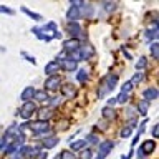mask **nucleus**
I'll list each match as a JSON object with an SVG mask.
<instances>
[{
  "label": "nucleus",
  "mask_w": 159,
  "mask_h": 159,
  "mask_svg": "<svg viewBox=\"0 0 159 159\" xmlns=\"http://www.w3.org/2000/svg\"><path fill=\"white\" fill-rule=\"evenodd\" d=\"M143 78H144V73H143V71H138V73L131 78V81H133V84H134V83H139Z\"/></svg>",
  "instance_id": "e433bc0d"
},
{
  "label": "nucleus",
  "mask_w": 159,
  "mask_h": 159,
  "mask_svg": "<svg viewBox=\"0 0 159 159\" xmlns=\"http://www.w3.org/2000/svg\"><path fill=\"white\" fill-rule=\"evenodd\" d=\"M37 109V104H35L33 101H25L23 103V106L18 109V114L22 116V119H30V116L33 114V111Z\"/></svg>",
  "instance_id": "f03ea898"
},
{
  "label": "nucleus",
  "mask_w": 159,
  "mask_h": 159,
  "mask_svg": "<svg viewBox=\"0 0 159 159\" xmlns=\"http://www.w3.org/2000/svg\"><path fill=\"white\" fill-rule=\"evenodd\" d=\"M12 159H22V154H20L18 151L13 152V154H12Z\"/></svg>",
  "instance_id": "c03bdc74"
},
{
  "label": "nucleus",
  "mask_w": 159,
  "mask_h": 159,
  "mask_svg": "<svg viewBox=\"0 0 159 159\" xmlns=\"http://www.w3.org/2000/svg\"><path fill=\"white\" fill-rule=\"evenodd\" d=\"M53 159H60V154H58V156H55V157H53Z\"/></svg>",
  "instance_id": "de8ad7c7"
},
{
  "label": "nucleus",
  "mask_w": 159,
  "mask_h": 159,
  "mask_svg": "<svg viewBox=\"0 0 159 159\" xmlns=\"http://www.w3.org/2000/svg\"><path fill=\"white\" fill-rule=\"evenodd\" d=\"M80 53H81V57H83V60H88L89 57H91V55L94 53V48L91 47V45H89L88 42L86 43H83L81 47H80Z\"/></svg>",
  "instance_id": "f8f14e48"
},
{
  "label": "nucleus",
  "mask_w": 159,
  "mask_h": 159,
  "mask_svg": "<svg viewBox=\"0 0 159 159\" xmlns=\"http://www.w3.org/2000/svg\"><path fill=\"white\" fill-rule=\"evenodd\" d=\"M148 109H149V103L148 101H139L138 103V111H139V114H143V116H146L148 114Z\"/></svg>",
  "instance_id": "b1692460"
},
{
  "label": "nucleus",
  "mask_w": 159,
  "mask_h": 159,
  "mask_svg": "<svg viewBox=\"0 0 159 159\" xmlns=\"http://www.w3.org/2000/svg\"><path fill=\"white\" fill-rule=\"evenodd\" d=\"M76 65H78L76 61H73V60H70V58L66 57V58L61 61V68L66 70V71H75V70H76Z\"/></svg>",
  "instance_id": "5701e85b"
},
{
  "label": "nucleus",
  "mask_w": 159,
  "mask_h": 159,
  "mask_svg": "<svg viewBox=\"0 0 159 159\" xmlns=\"http://www.w3.org/2000/svg\"><path fill=\"white\" fill-rule=\"evenodd\" d=\"M84 141H86V143H91V144H98V143H99L96 134H88V138L84 139Z\"/></svg>",
  "instance_id": "4c0bfd02"
},
{
  "label": "nucleus",
  "mask_w": 159,
  "mask_h": 159,
  "mask_svg": "<svg viewBox=\"0 0 159 159\" xmlns=\"http://www.w3.org/2000/svg\"><path fill=\"white\" fill-rule=\"evenodd\" d=\"M128 98H129V94H124V93H121V94H118V96L114 98V99H116V103H119V104H124V103L128 101Z\"/></svg>",
  "instance_id": "473e14b6"
},
{
  "label": "nucleus",
  "mask_w": 159,
  "mask_h": 159,
  "mask_svg": "<svg viewBox=\"0 0 159 159\" xmlns=\"http://www.w3.org/2000/svg\"><path fill=\"white\" fill-rule=\"evenodd\" d=\"M86 141L84 139H78V141H73L71 144H70V151H83V149H86Z\"/></svg>",
  "instance_id": "a211bd4d"
},
{
  "label": "nucleus",
  "mask_w": 159,
  "mask_h": 159,
  "mask_svg": "<svg viewBox=\"0 0 159 159\" xmlns=\"http://www.w3.org/2000/svg\"><path fill=\"white\" fill-rule=\"evenodd\" d=\"M32 32L37 35L38 40H43V42H52L53 38H60L61 35H60L57 30H52V28H47V27H33Z\"/></svg>",
  "instance_id": "f257e3e1"
},
{
  "label": "nucleus",
  "mask_w": 159,
  "mask_h": 159,
  "mask_svg": "<svg viewBox=\"0 0 159 159\" xmlns=\"http://www.w3.org/2000/svg\"><path fill=\"white\" fill-rule=\"evenodd\" d=\"M28 129H32L33 133H48L50 123L48 121H33L28 124Z\"/></svg>",
  "instance_id": "20e7f679"
},
{
  "label": "nucleus",
  "mask_w": 159,
  "mask_h": 159,
  "mask_svg": "<svg viewBox=\"0 0 159 159\" xmlns=\"http://www.w3.org/2000/svg\"><path fill=\"white\" fill-rule=\"evenodd\" d=\"M58 143H60V139L57 136H50V138H45L43 141H42V146L47 148V149H52V148L57 146Z\"/></svg>",
  "instance_id": "aec40b11"
},
{
  "label": "nucleus",
  "mask_w": 159,
  "mask_h": 159,
  "mask_svg": "<svg viewBox=\"0 0 159 159\" xmlns=\"http://www.w3.org/2000/svg\"><path fill=\"white\" fill-rule=\"evenodd\" d=\"M58 70H60L58 61H50L47 66H45V73H47L48 76H55V75L58 73Z\"/></svg>",
  "instance_id": "f3484780"
},
{
  "label": "nucleus",
  "mask_w": 159,
  "mask_h": 159,
  "mask_svg": "<svg viewBox=\"0 0 159 159\" xmlns=\"http://www.w3.org/2000/svg\"><path fill=\"white\" fill-rule=\"evenodd\" d=\"M20 10H22V12L27 15V17H30L32 20H35V22H42L43 20V17L40 13H37V12H33V10H30V8H27L25 7V5H22V7H20Z\"/></svg>",
  "instance_id": "dca6fc26"
},
{
  "label": "nucleus",
  "mask_w": 159,
  "mask_h": 159,
  "mask_svg": "<svg viewBox=\"0 0 159 159\" xmlns=\"http://www.w3.org/2000/svg\"><path fill=\"white\" fill-rule=\"evenodd\" d=\"M80 47H81V42L78 38H70V40H65L63 42V48L66 50V53L76 52V50H80Z\"/></svg>",
  "instance_id": "6e6552de"
},
{
  "label": "nucleus",
  "mask_w": 159,
  "mask_h": 159,
  "mask_svg": "<svg viewBox=\"0 0 159 159\" xmlns=\"http://www.w3.org/2000/svg\"><path fill=\"white\" fill-rule=\"evenodd\" d=\"M76 80H78V81L80 83H84V81H88V71H86V70H80V71L76 73Z\"/></svg>",
  "instance_id": "a878e982"
},
{
  "label": "nucleus",
  "mask_w": 159,
  "mask_h": 159,
  "mask_svg": "<svg viewBox=\"0 0 159 159\" xmlns=\"http://www.w3.org/2000/svg\"><path fill=\"white\" fill-rule=\"evenodd\" d=\"M151 55H152L154 58L159 57V43L157 42H152L151 43Z\"/></svg>",
  "instance_id": "c756f323"
},
{
  "label": "nucleus",
  "mask_w": 159,
  "mask_h": 159,
  "mask_svg": "<svg viewBox=\"0 0 159 159\" xmlns=\"http://www.w3.org/2000/svg\"><path fill=\"white\" fill-rule=\"evenodd\" d=\"M133 134V128H129V126H126V128H123L121 129V138L123 139H126V138H129Z\"/></svg>",
  "instance_id": "2f4dec72"
},
{
  "label": "nucleus",
  "mask_w": 159,
  "mask_h": 159,
  "mask_svg": "<svg viewBox=\"0 0 159 159\" xmlns=\"http://www.w3.org/2000/svg\"><path fill=\"white\" fill-rule=\"evenodd\" d=\"M121 50H123V53H124V57H126L128 60H131L133 57H131V53H128V50L126 48H124V47H121Z\"/></svg>",
  "instance_id": "79ce46f5"
},
{
  "label": "nucleus",
  "mask_w": 159,
  "mask_h": 159,
  "mask_svg": "<svg viewBox=\"0 0 159 159\" xmlns=\"http://www.w3.org/2000/svg\"><path fill=\"white\" fill-rule=\"evenodd\" d=\"M33 98L37 99L38 103H43V104H47L50 99H48V94L47 91H43V89H35V94H33Z\"/></svg>",
  "instance_id": "6ab92c4d"
},
{
  "label": "nucleus",
  "mask_w": 159,
  "mask_h": 159,
  "mask_svg": "<svg viewBox=\"0 0 159 159\" xmlns=\"http://www.w3.org/2000/svg\"><path fill=\"white\" fill-rule=\"evenodd\" d=\"M134 88V84H133V81L129 80V81H124L123 83V86H121V93H124V94H129V91Z\"/></svg>",
  "instance_id": "bb28decb"
},
{
  "label": "nucleus",
  "mask_w": 159,
  "mask_h": 159,
  "mask_svg": "<svg viewBox=\"0 0 159 159\" xmlns=\"http://www.w3.org/2000/svg\"><path fill=\"white\" fill-rule=\"evenodd\" d=\"M48 103H50V106H48V108H52V109H53L55 106H58V104L61 103V98H53V99H50Z\"/></svg>",
  "instance_id": "58836bf2"
},
{
  "label": "nucleus",
  "mask_w": 159,
  "mask_h": 159,
  "mask_svg": "<svg viewBox=\"0 0 159 159\" xmlns=\"http://www.w3.org/2000/svg\"><path fill=\"white\" fill-rule=\"evenodd\" d=\"M33 94H35V88H33V86H27V88L22 91V96H20V98H22L23 103H25V101H32Z\"/></svg>",
  "instance_id": "412c9836"
},
{
  "label": "nucleus",
  "mask_w": 159,
  "mask_h": 159,
  "mask_svg": "<svg viewBox=\"0 0 159 159\" xmlns=\"http://www.w3.org/2000/svg\"><path fill=\"white\" fill-rule=\"evenodd\" d=\"M114 103H116V99H114V98H111V99H108V106H109V108H111V106H113Z\"/></svg>",
  "instance_id": "a18cd8bd"
},
{
  "label": "nucleus",
  "mask_w": 159,
  "mask_h": 159,
  "mask_svg": "<svg viewBox=\"0 0 159 159\" xmlns=\"http://www.w3.org/2000/svg\"><path fill=\"white\" fill-rule=\"evenodd\" d=\"M60 86H61V78L57 76V75H55V76H50L47 81H45V89H47V91H57Z\"/></svg>",
  "instance_id": "0eeeda50"
},
{
  "label": "nucleus",
  "mask_w": 159,
  "mask_h": 159,
  "mask_svg": "<svg viewBox=\"0 0 159 159\" xmlns=\"http://www.w3.org/2000/svg\"><path fill=\"white\" fill-rule=\"evenodd\" d=\"M20 53H22V58H23V60H27V61H30L32 65H35V63H37V60H35V58L32 57V55H28L27 52H20Z\"/></svg>",
  "instance_id": "f704fd0d"
},
{
  "label": "nucleus",
  "mask_w": 159,
  "mask_h": 159,
  "mask_svg": "<svg viewBox=\"0 0 159 159\" xmlns=\"http://www.w3.org/2000/svg\"><path fill=\"white\" fill-rule=\"evenodd\" d=\"M146 66H148V58L146 57H139V60L136 61V70L141 71V70H144Z\"/></svg>",
  "instance_id": "393cba45"
},
{
  "label": "nucleus",
  "mask_w": 159,
  "mask_h": 159,
  "mask_svg": "<svg viewBox=\"0 0 159 159\" xmlns=\"http://www.w3.org/2000/svg\"><path fill=\"white\" fill-rule=\"evenodd\" d=\"M96 128H99V129H106V128H108V123L103 119V121H99V123L96 124Z\"/></svg>",
  "instance_id": "a19ab883"
},
{
  "label": "nucleus",
  "mask_w": 159,
  "mask_h": 159,
  "mask_svg": "<svg viewBox=\"0 0 159 159\" xmlns=\"http://www.w3.org/2000/svg\"><path fill=\"white\" fill-rule=\"evenodd\" d=\"M159 96V93H157V89L156 88H146L143 91V98H144V101H152V99H156Z\"/></svg>",
  "instance_id": "4468645a"
},
{
  "label": "nucleus",
  "mask_w": 159,
  "mask_h": 159,
  "mask_svg": "<svg viewBox=\"0 0 159 159\" xmlns=\"http://www.w3.org/2000/svg\"><path fill=\"white\" fill-rule=\"evenodd\" d=\"M157 128H159V126H157V123H156V124H152V129H151L152 138H157V134H159V133H157Z\"/></svg>",
  "instance_id": "ea45409f"
},
{
  "label": "nucleus",
  "mask_w": 159,
  "mask_h": 159,
  "mask_svg": "<svg viewBox=\"0 0 159 159\" xmlns=\"http://www.w3.org/2000/svg\"><path fill=\"white\" fill-rule=\"evenodd\" d=\"M154 149H156V143H154V139H148V141H144L141 144V151L144 152V156L154 152Z\"/></svg>",
  "instance_id": "9b49d317"
},
{
  "label": "nucleus",
  "mask_w": 159,
  "mask_h": 159,
  "mask_svg": "<svg viewBox=\"0 0 159 159\" xmlns=\"http://www.w3.org/2000/svg\"><path fill=\"white\" fill-rule=\"evenodd\" d=\"M0 13H5V15H15V10L7 7V5H0Z\"/></svg>",
  "instance_id": "7c9ffc66"
},
{
  "label": "nucleus",
  "mask_w": 159,
  "mask_h": 159,
  "mask_svg": "<svg viewBox=\"0 0 159 159\" xmlns=\"http://www.w3.org/2000/svg\"><path fill=\"white\" fill-rule=\"evenodd\" d=\"M45 157H47V152H42V154H38V156H37V159H45Z\"/></svg>",
  "instance_id": "49530a36"
},
{
  "label": "nucleus",
  "mask_w": 159,
  "mask_h": 159,
  "mask_svg": "<svg viewBox=\"0 0 159 159\" xmlns=\"http://www.w3.org/2000/svg\"><path fill=\"white\" fill-rule=\"evenodd\" d=\"M148 121H149V118L146 116V119H144V121H143L141 124H139V129H138V133H136L138 136H141V134L144 133V129H146V124H148Z\"/></svg>",
  "instance_id": "c9c22d12"
},
{
  "label": "nucleus",
  "mask_w": 159,
  "mask_h": 159,
  "mask_svg": "<svg viewBox=\"0 0 159 159\" xmlns=\"http://www.w3.org/2000/svg\"><path fill=\"white\" fill-rule=\"evenodd\" d=\"M76 93H78V89H76V86H75V84H71V83H66V84L61 88V98L73 99L75 96H76Z\"/></svg>",
  "instance_id": "1a4fd4ad"
},
{
  "label": "nucleus",
  "mask_w": 159,
  "mask_h": 159,
  "mask_svg": "<svg viewBox=\"0 0 159 159\" xmlns=\"http://www.w3.org/2000/svg\"><path fill=\"white\" fill-rule=\"evenodd\" d=\"M83 15H81V10H80L78 5L71 3L70 5V8L66 10V20H70V22H76V20H80Z\"/></svg>",
  "instance_id": "39448f33"
},
{
  "label": "nucleus",
  "mask_w": 159,
  "mask_h": 159,
  "mask_svg": "<svg viewBox=\"0 0 159 159\" xmlns=\"http://www.w3.org/2000/svg\"><path fill=\"white\" fill-rule=\"evenodd\" d=\"M91 149H83V151H80V156L76 157V159H91Z\"/></svg>",
  "instance_id": "c85d7f7f"
},
{
  "label": "nucleus",
  "mask_w": 159,
  "mask_h": 159,
  "mask_svg": "<svg viewBox=\"0 0 159 159\" xmlns=\"http://www.w3.org/2000/svg\"><path fill=\"white\" fill-rule=\"evenodd\" d=\"M116 7H118L116 2H104V3H103V8H104V12H106V13L113 12V10H116Z\"/></svg>",
  "instance_id": "cd10ccee"
},
{
  "label": "nucleus",
  "mask_w": 159,
  "mask_h": 159,
  "mask_svg": "<svg viewBox=\"0 0 159 159\" xmlns=\"http://www.w3.org/2000/svg\"><path fill=\"white\" fill-rule=\"evenodd\" d=\"M66 33L71 35V38H80L81 35V27H80L78 22H70L66 25Z\"/></svg>",
  "instance_id": "9d476101"
},
{
  "label": "nucleus",
  "mask_w": 159,
  "mask_h": 159,
  "mask_svg": "<svg viewBox=\"0 0 159 159\" xmlns=\"http://www.w3.org/2000/svg\"><path fill=\"white\" fill-rule=\"evenodd\" d=\"M101 114H103V118H104V121L106 119H116V111H114L113 108H109V106H104L103 109H101Z\"/></svg>",
  "instance_id": "4be33fe9"
},
{
  "label": "nucleus",
  "mask_w": 159,
  "mask_h": 159,
  "mask_svg": "<svg viewBox=\"0 0 159 159\" xmlns=\"http://www.w3.org/2000/svg\"><path fill=\"white\" fill-rule=\"evenodd\" d=\"M157 22H154L151 25V28H148L146 32H144V42L146 43H151L152 40H156L157 38V33H159V27H157Z\"/></svg>",
  "instance_id": "423d86ee"
},
{
  "label": "nucleus",
  "mask_w": 159,
  "mask_h": 159,
  "mask_svg": "<svg viewBox=\"0 0 159 159\" xmlns=\"http://www.w3.org/2000/svg\"><path fill=\"white\" fill-rule=\"evenodd\" d=\"M118 83V75H108L106 78H104V84H106V91H113L114 86H116Z\"/></svg>",
  "instance_id": "ddd939ff"
},
{
  "label": "nucleus",
  "mask_w": 159,
  "mask_h": 159,
  "mask_svg": "<svg viewBox=\"0 0 159 159\" xmlns=\"http://www.w3.org/2000/svg\"><path fill=\"white\" fill-rule=\"evenodd\" d=\"M52 114H53V109L52 108H48V106L40 108V111H38V121H48V119L52 118Z\"/></svg>",
  "instance_id": "2eb2a0df"
},
{
  "label": "nucleus",
  "mask_w": 159,
  "mask_h": 159,
  "mask_svg": "<svg viewBox=\"0 0 159 159\" xmlns=\"http://www.w3.org/2000/svg\"><path fill=\"white\" fill-rule=\"evenodd\" d=\"M60 159H76V156H75L71 151H63L60 154Z\"/></svg>",
  "instance_id": "72a5a7b5"
},
{
  "label": "nucleus",
  "mask_w": 159,
  "mask_h": 159,
  "mask_svg": "<svg viewBox=\"0 0 159 159\" xmlns=\"http://www.w3.org/2000/svg\"><path fill=\"white\" fill-rule=\"evenodd\" d=\"M113 148H114V143L113 141H103L98 146V157L96 159H104L109 152L113 151Z\"/></svg>",
  "instance_id": "7ed1b4c3"
},
{
  "label": "nucleus",
  "mask_w": 159,
  "mask_h": 159,
  "mask_svg": "<svg viewBox=\"0 0 159 159\" xmlns=\"http://www.w3.org/2000/svg\"><path fill=\"white\" fill-rule=\"evenodd\" d=\"M138 159H146V156H144V152L141 151V148L138 149Z\"/></svg>",
  "instance_id": "37998d69"
}]
</instances>
